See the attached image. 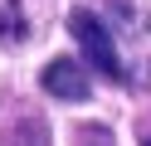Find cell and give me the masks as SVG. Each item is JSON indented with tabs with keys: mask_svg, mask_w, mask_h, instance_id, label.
Returning <instances> with one entry per match:
<instances>
[{
	"mask_svg": "<svg viewBox=\"0 0 151 146\" xmlns=\"http://www.w3.org/2000/svg\"><path fill=\"white\" fill-rule=\"evenodd\" d=\"M68 29H73V39H78L83 58H88V63L98 68L102 78H112V83H127V63H122V54H117V44H112L107 24H102L93 10H73V15H68Z\"/></svg>",
	"mask_w": 151,
	"mask_h": 146,
	"instance_id": "1",
	"label": "cell"
},
{
	"mask_svg": "<svg viewBox=\"0 0 151 146\" xmlns=\"http://www.w3.org/2000/svg\"><path fill=\"white\" fill-rule=\"evenodd\" d=\"M39 88L59 102H88V63L83 58H54V63H44Z\"/></svg>",
	"mask_w": 151,
	"mask_h": 146,
	"instance_id": "2",
	"label": "cell"
},
{
	"mask_svg": "<svg viewBox=\"0 0 151 146\" xmlns=\"http://www.w3.org/2000/svg\"><path fill=\"white\" fill-rule=\"evenodd\" d=\"M141 146H151V136H146V141H141Z\"/></svg>",
	"mask_w": 151,
	"mask_h": 146,
	"instance_id": "3",
	"label": "cell"
}]
</instances>
